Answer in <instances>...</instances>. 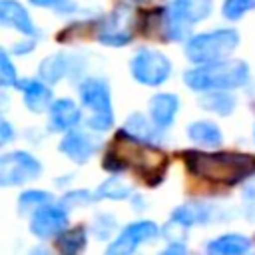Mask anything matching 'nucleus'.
I'll return each instance as SVG.
<instances>
[{
	"instance_id": "6e6552de",
	"label": "nucleus",
	"mask_w": 255,
	"mask_h": 255,
	"mask_svg": "<svg viewBox=\"0 0 255 255\" xmlns=\"http://www.w3.org/2000/svg\"><path fill=\"white\" fill-rule=\"evenodd\" d=\"M42 173L40 161L28 151H10L0 157V185H20Z\"/></svg>"
},
{
	"instance_id": "4468645a",
	"label": "nucleus",
	"mask_w": 255,
	"mask_h": 255,
	"mask_svg": "<svg viewBox=\"0 0 255 255\" xmlns=\"http://www.w3.org/2000/svg\"><path fill=\"white\" fill-rule=\"evenodd\" d=\"M179 110V98L173 94H155L149 100V116L157 129H167Z\"/></svg>"
},
{
	"instance_id": "c756f323",
	"label": "nucleus",
	"mask_w": 255,
	"mask_h": 255,
	"mask_svg": "<svg viewBox=\"0 0 255 255\" xmlns=\"http://www.w3.org/2000/svg\"><path fill=\"white\" fill-rule=\"evenodd\" d=\"M171 219L179 221L181 225L185 227H191V225H197V213H195V205H179L171 211Z\"/></svg>"
},
{
	"instance_id": "aec40b11",
	"label": "nucleus",
	"mask_w": 255,
	"mask_h": 255,
	"mask_svg": "<svg viewBox=\"0 0 255 255\" xmlns=\"http://www.w3.org/2000/svg\"><path fill=\"white\" fill-rule=\"evenodd\" d=\"M86 239H88L86 229L82 225H78V227H72V229H64L56 237V247L66 255H74V253H80L86 247Z\"/></svg>"
},
{
	"instance_id": "cd10ccee",
	"label": "nucleus",
	"mask_w": 255,
	"mask_h": 255,
	"mask_svg": "<svg viewBox=\"0 0 255 255\" xmlns=\"http://www.w3.org/2000/svg\"><path fill=\"white\" fill-rule=\"evenodd\" d=\"M34 6H40V8H50V10H56L60 14H74L78 12V4L74 0H30Z\"/></svg>"
},
{
	"instance_id": "9d476101",
	"label": "nucleus",
	"mask_w": 255,
	"mask_h": 255,
	"mask_svg": "<svg viewBox=\"0 0 255 255\" xmlns=\"http://www.w3.org/2000/svg\"><path fill=\"white\" fill-rule=\"evenodd\" d=\"M159 233L157 225L153 221H135L128 225L106 249L108 255H129L137 249L139 243L151 241Z\"/></svg>"
},
{
	"instance_id": "a211bd4d",
	"label": "nucleus",
	"mask_w": 255,
	"mask_h": 255,
	"mask_svg": "<svg viewBox=\"0 0 255 255\" xmlns=\"http://www.w3.org/2000/svg\"><path fill=\"white\" fill-rule=\"evenodd\" d=\"M187 137L195 143L201 145H209V147H219L223 143V135L217 128V124L207 122V120H199L187 126Z\"/></svg>"
},
{
	"instance_id": "393cba45",
	"label": "nucleus",
	"mask_w": 255,
	"mask_h": 255,
	"mask_svg": "<svg viewBox=\"0 0 255 255\" xmlns=\"http://www.w3.org/2000/svg\"><path fill=\"white\" fill-rule=\"evenodd\" d=\"M253 8H255V0H225L221 10L227 20H239L245 12Z\"/></svg>"
},
{
	"instance_id": "bb28decb",
	"label": "nucleus",
	"mask_w": 255,
	"mask_h": 255,
	"mask_svg": "<svg viewBox=\"0 0 255 255\" xmlns=\"http://www.w3.org/2000/svg\"><path fill=\"white\" fill-rule=\"evenodd\" d=\"M0 82H2V86H18L16 68L12 66L6 50L0 52Z\"/></svg>"
},
{
	"instance_id": "b1692460",
	"label": "nucleus",
	"mask_w": 255,
	"mask_h": 255,
	"mask_svg": "<svg viewBox=\"0 0 255 255\" xmlns=\"http://www.w3.org/2000/svg\"><path fill=\"white\" fill-rule=\"evenodd\" d=\"M52 195L48 191L42 189H28L18 197V211L20 213H28V211H36L40 205L50 203Z\"/></svg>"
},
{
	"instance_id": "e433bc0d",
	"label": "nucleus",
	"mask_w": 255,
	"mask_h": 255,
	"mask_svg": "<svg viewBox=\"0 0 255 255\" xmlns=\"http://www.w3.org/2000/svg\"><path fill=\"white\" fill-rule=\"evenodd\" d=\"M253 137H255V128H253Z\"/></svg>"
},
{
	"instance_id": "1a4fd4ad",
	"label": "nucleus",
	"mask_w": 255,
	"mask_h": 255,
	"mask_svg": "<svg viewBox=\"0 0 255 255\" xmlns=\"http://www.w3.org/2000/svg\"><path fill=\"white\" fill-rule=\"evenodd\" d=\"M66 225H68V213L62 203L60 205L44 203L30 217V231L40 239L58 237L66 229Z\"/></svg>"
},
{
	"instance_id": "ddd939ff",
	"label": "nucleus",
	"mask_w": 255,
	"mask_h": 255,
	"mask_svg": "<svg viewBox=\"0 0 255 255\" xmlns=\"http://www.w3.org/2000/svg\"><path fill=\"white\" fill-rule=\"evenodd\" d=\"M0 22L4 26H10V28L22 32L24 36H38V28L34 26L26 8L22 4H18L16 0H2L0 2Z\"/></svg>"
},
{
	"instance_id": "72a5a7b5",
	"label": "nucleus",
	"mask_w": 255,
	"mask_h": 255,
	"mask_svg": "<svg viewBox=\"0 0 255 255\" xmlns=\"http://www.w3.org/2000/svg\"><path fill=\"white\" fill-rule=\"evenodd\" d=\"M187 249H185V245H181V241H171V245L163 251L165 255H173V253H185Z\"/></svg>"
},
{
	"instance_id": "c85d7f7f",
	"label": "nucleus",
	"mask_w": 255,
	"mask_h": 255,
	"mask_svg": "<svg viewBox=\"0 0 255 255\" xmlns=\"http://www.w3.org/2000/svg\"><path fill=\"white\" fill-rule=\"evenodd\" d=\"M94 199V195H90L88 189H78V191H68L62 195L60 203L66 207V209H72V207H78V205H86Z\"/></svg>"
},
{
	"instance_id": "2f4dec72",
	"label": "nucleus",
	"mask_w": 255,
	"mask_h": 255,
	"mask_svg": "<svg viewBox=\"0 0 255 255\" xmlns=\"http://www.w3.org/2000/svg\"><path fill=\"white\" fill-rule=\"evenodd\" d=\"M161 235L167 239V241H183L187 237V227L181 225L179 221L175 219H169V223H165L161 227Z\"/></svg>"
},
{
	"instance_id": "c9c22d12",
	"label": "nucleus",
	"mask_w": 255,
	"mask_h": 255,
	"mask_svg": "<svg viewBox=\"0 0 255 255\" xmlns=\"http://www.w3.org/2000/svg\"><path fill=\"white\" fill-rule=\"evenodd\" d=\"M133 2H143V0H133Z\"/></svg>"
},
{
	"instance_id": "a878e982",
	"label": "nucleus",
	"mask_w": 255,
	"mask_h": 255,
	"mask_svg": "<svg viewBox=\"0 0 255 255\" xmlns=\"http://www.w3.org/2000/svg\"><path fill=\"white\" fill-rule=\"evenodd\" d=\"M116 229V217L114 215H108V213H102L94 219V225H92V231L98 239H108L112 235V231Z\"/></svg>"
},
{
	"instance_id": "2eb2a0df",
	"label": "nucleus",
	"mask_w": 255,
	"mask_h": 255,
	"mask_svg": "<svg viewBox=\"0 0 255 255\" xmlns=\"http://www.w3.org/2000/svg\"><path fill=\"white\" fill-rule=\"evenodd\" d=\"M80 120H82V112L70 98L52 102V106H50V128L52 129L68 131V129L76 128L80 124Z\"/></svg>"
},
{
	"instance_id": "9b49d317",
	"label": "nucleus",
	"mask_w": 255,
	"mask_h": 255,
	"mask_svg": "<svg viewBox=\"0 0 255 255\" xmlns=\"http://www.w3.org/2000/svg\"><path fill=\"white\" fill-rule=\"evenodd\" d=\"M58 147L74 163H86L98 151V141L92 135H88L86 131L68 129V133L62 137V141H60Z\"/></svg>"
},
{
	"instance_id": "473e14b6",
	"label": "nucleus",
	"mask_w": 255,
	"mask_h": 255,
	"mask_svg": "<svg viewBox=\"0 0 255 255\" xmlns=\"http://www.w3.org/2000/svg\"><path fill=\"white\" fill-rule=\"evenodd\" d=\"M12 137H14V129H12V126H10L6 120H2V122H0V143L4 145V143H8Z\"/></svg>"
},
{
	"instance_id": "6ab92c4d",
	"label": "nucleus",
	"mask_w": 255,
	"mask_h": 255,
	"mask_svg": "<svg viewBox=\"0 0 255 255\" xmlns=\"http://www.w3.org/2000/svg\"><path fill=\"white\" fill-rule=\"evenodd\" d=\"M199 106L213 114L229 116L235 110V98L225 90H209L205 96L199 98Z\"/></svg>"
},
{
	"instance_id": "412c9836",
	"label": "nucleus",
	"mask_w": 255,
	"mask_h": 255,
	"mask_svg": "<svg viewBox=\"0 0 255 255\" xmlns=\"http://www.w3.org/2000/svg\"><path fill=\"white\" fill-rule=\"evenodd\" d=\"M66 70H68V58L58 52V54H52V56H48V58L42 60L38 74H40V78L46 84H56V82L62 80V76L66 74Z\"/></svg>"
},
{
	"instance_id": "f704fd0d",
	"label": "nucleus",
	"mask_w": 255,
	"mask_h": 255,
	"mask_svg": "<svg viewBox=\"0 0 255 255\" xmlns=\"http://www.w3.org/2000/svg\"><path fill=\"white\" fill-rule=\"evenodd\" d=\"M32 48H34V40H28V42L16 44V46H14V52H16V54H26V52H30Z\"/></svg>"
},
{
	"instance_id": "4be33fe9",
	"label": "nucleus",
	"mask_w": 255,
	"mask_h": 255,
	"mask_svg": "<svg viewBox=\"0 0 255 255\" xmlns=\"http://www.w3.org/2000/svg\"><path fill=\"white\" fill-rule=\"evenodd\" d=\"M131 195V187L118 175L108 177L94 193V199H128Z\"/></svg>"
},
{
	"instance_id": "f257e3e1",
	"label": "nucleus",
	"mask_w": 255,
	"mask_h": 255,
	"mask_svg": "<svg viewBox=\"0 0 255 255\" xmlns=\"http://www.w3.org/2000/svg\"><path fill=\"white\" fill-rule=\"evenodd\" d=\"M104 167L112 173L131 169L153 185L151 175L155 177V183L161 181V175L165 173V167H167V157L161 149L153 147L149 141L137 139L122 129L116 135L114 145L110 147L104 159Z\"/></svg>"
},
{
	"instance_id": "dca6fc26",
	"label": "nucleus",
	"mask_w": 255,
	"mask_h": 255,
	"mask_svg": "<svg viewBox=\"0 0 255 255\" xmlns=\"http://www.w3.org/2000/svg\"><path fill=\"white\" fill-rule=\"evenodd\" d=\"M24 94V104L30 112L34 114H40V112H46L48 106H52V90L48 88L46 82H40V80H24V82H18V86Z\"/></svg>"
},
{
	"instance_id": "f03ea898",
	"label": "nucleus",
	"mask_w": 255,
	"mask_h": 255,
	"mask_svg": "<svg viewBox=\"0 0 255 255\" xmlns=\"http://www.w3.org/2000/svg\"><path fill=\"white\" fill-rule=\"evenodd\" d=\"M191 175L213 183L235 185L245 177L255 175V155L237 151H197L181 153Z\"/></svg>"
},
{
	"instance_id": "f8f14e48",
	"label": "nucleus",
	"mask_w": 255,
	"mask_h": 255,
	"mask_svg": "<svg viewBox=\"0 0 255 255\" xmlns=\"http://www.w3.org/2000/svg\"><path fill=\"white\" fill-rule=\"evenodd\" d=\"M126 10H116L114 14H110L108 18H104L96 30V36L102 44L106 46H126L131 42V32L124 26V20H126Z\"/></svg>"
},
{
	"instance_id": "423d86ee",
	"label": "nucleus",
	"mask_w": 255,
	"mask_h": 255,
	"mask_svg": "<svg viewBox=\"0 0 255 255\" xmlns=\"http://www.w3.org/2000/svg\"><path fill=\"white\" fill-rule=\"evenodd\" d=\"M82 104L92 110L88 118V128L94 131H108L114 126V110H112V94L110 86L102 78H88L78 88Z\"/></svg>"
},
{
	"instance_id": "39448f33",
	"label": "nucleus",
	"mask_w": 255,
	"mask_h": 255,
	"mask_svg": "<svg viewBox=\"0 0 255 255\" xmlns=\"http://www.w3.org/2000/svg\"><path fill=\"white\" fill-rule=\"evenodd\" d=\"M213 0H173L163 12V32L167 40H183L189 28L211 14Z\"/></svg>"
},
{
	"instance_id": "20e7f679",
	"label": "nucleus",
	"mask_w": 255,
	"mask_h": 255,
	"mask_svg": "<svg viewBox=\"0 0 255 255\" xmlns=\"http://www.w3.org/2000/svg\"><path fill=\"white\" fill-rule=\"evenodd\" d=\"M239 46V34L233 28L211 30L205 34L191 36L185 44V56L193 64H209L225 60Z\"/></svg>"
},
{
	"instance_id": "5701e85b",
	"label": "nucleus",
	"mask_w": 255,
	"mask_h": 255,
	"mask_svg": "<svg viewBox=\"0 0 255 255\" xmlns=\"http://www.w3.org/2000/svg\"><path fill=\"white\" fill-rule=\"evenodd\" d=\"M124 131H128L129 135L137 137V139H145V141H151L153 137V128L149 126V122L139 114V112H133L126 124H124Z\"/></svg>"
},
{
	"instance_id": "7ed1b4c3",
	"label": "nucleus",
	"mask_w": 255,
	"mask_h": 255,
	"mask_svg": "<svg viewBox=\"0 0 255 255\" xmlns=\"http://www.w3.org/2000/svg\"><path fill=\"white\" fill-rule=\"evenodd\" d=\"M183 82L195 92L233 90L249 82V66L241 60H217L187 70Z\"/></svg>"
},
{
	"instance_id": "7c9ffc66",
	"label": "nucleus",
	"mask_w": 255,
	"mask_h": 255,
	"mask_svg": "<svg viewBox=\"0 0 255 255\" xmlns=\"http://www.w3.org/2000/svg\"><path fill=\"white\" fill-rule=\"evenodd\" d=\"M243 213L249 221H255V177L243 187Z\"/></svg>"
},
{
	"instance_id": "f3484780",
	"label": "nucleus",
	"mask_w": 255,
	"mask_h": 255,
	"mask_svg": "<svg viewBox=\"0 0 255 255\" xmlns=\"http://www.w3.org/2000/svg\"><path fill=\"white\" fill-rule=\"evenodd\" d=\"M205 249L215 255H241L251 249V239L239 233H227V235H219L213 241H209Z\"/></svg>"
},
{
	"instance_id": "0eeeda50",
	"label": "nucleus",
	"mask_w": 255,
	"mask_h": 255,
	"mask_svg": "<svg viewBox=\"0 0 255 255\" xmlns=\"http://www.w3.org/2000/svg\"><path fill=\"white\" fill-rule=\"evenodd\" d=\"M129 72L137 84L143 86H159L171 74V62L157 50L141 48L133 54L129 62Z\"/></svg>"
}]
</instances>
